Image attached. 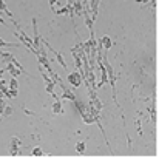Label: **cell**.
I'll list each match as a JSON object with an SVG mask.
<instances>
[{
  "instance_id": "cell-9",
  "label": "cell",
  "mask_w": 159,
  "mask_h": 159,
  "mask_svg": "<svg viewBox=\"0 0 159 159\" xmlns=\"http://www.w3.org/2000/svg\"><path fill=\"white\" fill-rule=\"evenodd\" d=\"M99 2H101V0H90V14H91V19H93V20L98 17V6H99Z\"/></svg>"
},
{
  "instance_id": "cell-19",
  "label": "cell",
  "mask_w": 159,
  "mask_h": 159,
  "mask_svg": "<svg viewBox=\"0 0 159 159\" xmlns=\"http://www.w3.org/2000/svg\"><path fill=\"white\" fill-rule=\"evenodd\" d=\"M136 2H138V3H148L150 0H136Z\"/></svg>"
},
{
  "instance_id": "cell-21",
  "label": "cell",
  "mask_w": 159,
  "mask_h": 159,
  "mask_svg": "<svg viewBox=\"0 0 159 159\" xmlns=\"http://www.w3.org/2000/svg\"><path fill=\"white\" fill-rule=\"evenodd\" d=\"M0 22H2V25H3V23H5V22H3V19H2V17H0Z\"/></svg>"
},
{
  "instance_id": "cell-3",
  "label": "cell",
  "mask_w": 159,
  "mask_h": 159,
  "mask_svg": "<svg viewBox=\"0 0 159 159\" xmlns=\"http://www.w3.org/2000/svg\"><path fill=\"white\" fill-rule=\"evenodd\" d=\"M82 80H84V77H82V73H79V71H74V73H70L68 74V82L73 87H80Z\"/></svg>"
},
{
  "instance_id": "cell-18",
  "label": "cell",
  "mask_w": 159,
  "mask_h": 159,
  "mask_svg": "<svg viewBox=\"0 0 159 159\" xmlns=\"http://www.w3.org/2000/svg\"><path fill=\"white\" fill-rule=\"evenodd\" d=\"M2 47H14V45H12V43H8V42H5V40L0 39V48H2Z\"/></svg>"
},
{
  "instance_id": "cell-2",
  "label": "cell",
  "mask_w": 159,
  "mask_h": 159,
  "mask_svg": "<svg viewBox=\"0 0 159 159\" xmlns=\"http://www.w3.org/2000/svg\"><path fill=\"white\" fill-rule=\"evenodd\" d=\"M16 36H17V37H19V39H20V40H22V42L31 50V51L34 50V43H33V40H31V39H30V37H28L20 28H19V25H17V33H16Z\"/></svg>"
},
{
  "instance_id": "cell-13",
  "label": "cell",
  "mask_w": 159,
  "mask_h": 159,
  "mask_svg": "<svg viewBox=\"0 0 159 159\" xmlns=\"http://www.w3.org/2000/svg\"><path fill=\"white\" fill-rule=\"evenodd\" d=\"M0 11H2V12H5L8 17H11V19L14 20V16H12V12H9V9H8V6L5 5V2H3V0H0Z\"/></svg>"
},
{
  "instance_id": "cell-7",
  "label": "cell",
  "mask_w": 159,
  "mask_h": 159,
  "mask_svg": "<svg viewBox=\"0 0 159 159\" xmlns=\"http://www.w3.org/2000/svg\"><path fill=\"white\" fill-rule=\"evenodd\" d=\"M36 56H37V59H39V65H42L48 73H51L53 68H51V63H50V60L47 59V56H42V54H37V53H36Z\"/></svg>"
},
{
  "instance_id": "cell-10",
  "label": "cell",
  "mask_w": 159,
  "mask_h": 159,
  "mask_svg": "<svg viewBox=\"0 0 159 159\" xmlns=\"http://www.w3.org/2000/svg\"><path fill=\"white\" fill-rule=\"evenodd\" d=\"M6 70L12 74V77H17V76H20V74L23 73V71H22V70H19L14 63H6Z\"/></svg>"
},
{
  "instance_id": "cell-14",
  "label": "cell",
  "mask_w": 159,
  "mask_h": 159,
  "mask_svg": "<svg viewBox=\"0 0 159 159\" xmlns=\"http://www.w3.org/2000/svg\"><path fill=\"white\" fill-rule=\"evenodd\" d=\"M53 113L54 114H59V113H62V105H60V101L59 99H56L53 104Z\"/></svg>"
},
{
  "instance_id": "cell-11",
  "label": "cell",
  "mask_w": 159,
  "mask_h": 159,
  "mask_svg": "<svg viewBox=\"0 0 159 159\" xmlns=\"http://www.w3.org/2000/svg\"><path fill=\"white\" fill-rule=\"evenodd\" d=\"M62 91H63V94H62V98L63 99H68V101H76V96H74V93L71 91V90H68V87H63L62 88Z\"/></svg>"
},
{
  "instance_id": "cell-4",
  "label": "cell",
  "mask_w": 159,
  "mask_h": 159,
  "mask_svg": "<svg viewBox=\"0 0 159 159\" xmlns=\"http://www.w3.org/2000/svg\"><path fill=\"white\" fill-rule=\"evenodd\" d=\"M19 145H20V139L19 138H12L11 139V145H9V155L11 156H19Z\"/></svg>"
},
{
  "instance_id": "cell-5",
  "label": "cell",
  "mask_w": 159,
  "mask_h": 159,
  "mask_svg": "<svg viewBox=\"0 0 159 159\" xmlns=\"http://www.w3.org/2000/svg\"><path fill=\"white\" fill-rule=\"evenodd\" d=\"M74 14L76 16H82L84 14V3L80 0H74V3L71 6V17H74Z\"/></svg>"
},
{
  "instance_id": "cell-12",
  "label": "cell",
  "mask_w": 159,
  "mask_h": 159,
  "mask_svg": "<svg viewBox=\"0 0 159 159\" xmlns=\"http://www.w3.org/2000/svg\"><path fill=\"white\" fill-rule=\"evenodd\" d=\"M0 57H2V62H5V63H11L14 60V56L12 54L6 53V51H2V50H0Z\"/></svg>"
},
{
  "instance_id": "cell-8",
  "label": "cell",
  "mask_w": 159,
  "mask_h": 159,
  "mask_svg": "<svg viewBox=\"0 0 159 159\" xmlns=\"http://www.w3.org/2000/svg\"><path fill=\"white\" fill-rule=\"evenodd\" d=\"M113 47V42L108 36H104L101 39V43H98V50H110Z\"/></svg>"
},
{
  "instance_id": "cell-16",
  "label": "cell",
  "mask_w": 159,
  "mask_h": 159,
  "mask_svg": "<svg viewBox=\"0 0 159 159\" xmlns=\"http://www.w3.org/2000/svg\"><path fill=\"white\" fill-rule=\"evenodd\" d=\"M76 148H77L79 153H84V152H85V142H79V144H76Z\"/></svg>"
},
{
  "instance_id": "cell-6",
  "label": "cell",
  "mask_w": 159,
  "mask_h": 159,
  "mask_svg": "<svg viewBox=\"0 0 159 159\" xmlns=\"http://www.w3.org/2000/svg\"><path fill=\"white\" fill-rule=\"evenodd\" d=\"M43 45H45V47H47V48H48V50H50L51 53H54V56H56V59H57V62H59V63H60V65L63 66V70H66V63H65V57H63V56H62V54H60V53H57V51H56L54 48H51V45H50L48 42H45V40H43Z\"/></svg>"
},
{
  "instance_id": "cell-20",
  "label": "cell",
  "mask_w": 159,
  "mask_h": 159,
  "mask_svg": "<svg viewBox=\"0 0 159 159\" xmlns=\"http://www.w3.org/2000/svg\"><path fill=\"white\" fill-rule=\"evenodd\" d=\"M2 74H3V70H0V79H2Z\"/></svg>"
},
{
  "instance_id": "cell-17",
  "label": "cell",
  "mask_w": 159,
  "mask_h": 159,
  "mask_svg": "<svg viewBox=\"0 0 159 159\" xmlns=\"http://www.w3.org/2000/svg\"><path fill=\"white\" fill-rule=\"evenodd\" d=\"M33 156H42V150H40L39 147H36V148L33 150Z\"/></svg>"
},
{
  "instance_id": "cell-15",
  "label": "cell",
  "mask_w": 159,
  "mask_h": 159,
  "mask_svg": "<svg viewBox=\"0 0 159 159\" xmlns=\"http://www.w3.org/2000/svg\"><path fill=\"white\" fill-rule=\"evenodd\" d=\"M17 87H19V84H17L16 77H12L11 82H9V87H8V88H11V90H17Z\"/></svg>"
},
{
  "instance_id": "cell-1",
  "label": "cell",
  "mask_w": 159,
  "mask_h": 159,
  "mask_svg": "<svg viewBox=\"0 0 159 159\" xmlns=\"http://www.w3.org/2000/svg\"><path fill=\"white\" fill-rule=\"evenodd\" d=\"M102 63H104V66H105V71H107V76H108V82L111 84V87H113V91H114V82H116V77H114V73H113V66L107 62V57L104 56L102 57Z\"/></svg>"
}]
</instances>
